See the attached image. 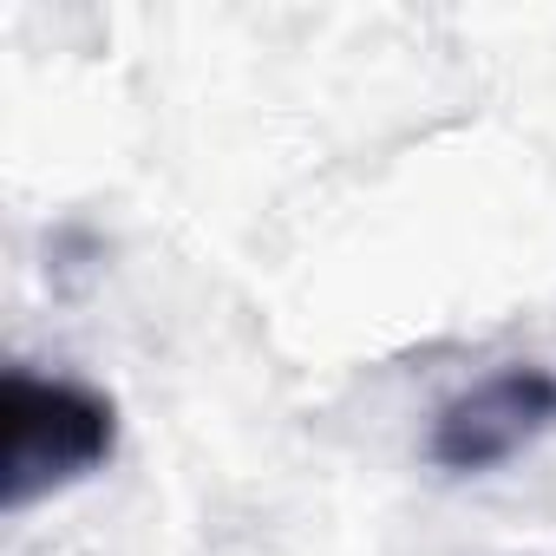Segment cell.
<instances>
[{"instance_id": "obj_2", "label": "cell", "mask_w": 556, "mask_h": 556, "mask_svg": "<svg viewBox=\"0 0 556 556\" xmlns=\"http://www.w3.org/2000/svg\"><path fill=\"white\" fill-rule=\"evenodd\" d=\"M549 426H556V374L510 361V367L471 380L458 400L439 406L426 452H432L439 471L471 478V471L510 465V458H517L523 445H536Z\"/></svg>"}, {"instance_id": "obj_1", "label": "cell", "mask_w": 556, "mask_h": 556, "mask_svg": "<svg viewBox=\"0 0 556 556\" xmlns=\"http://www.w3.org/2000/svg\"><path fill=\"white\" fill-rule=\"evenodd\" d=\"M0 419H8V445H0V510L8 517L105 471L118 452V406L99 387L66 374L8 367Z\"/></svg>"}]
</instances>
